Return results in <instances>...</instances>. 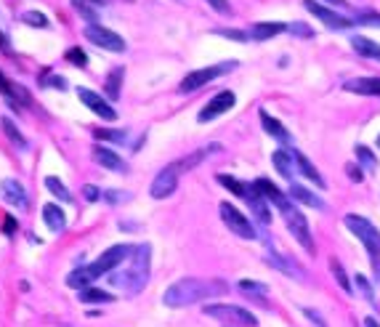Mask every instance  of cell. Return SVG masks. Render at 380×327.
Returning a JSON list of instances; mask_svg holds the SVG:
<instances>
[{
  "mask_svg": "<svg viewBox=\"0 0 380 327\" xmlns=\"http://www.w3.org/2000/svg\"><path fill=\"white\" fill-rule=\"evenodd\" d=\"M207 6H213L216 11H221V14H226L229 11V0H205Z\"/></svg>",
  "mask_w": 380,
  "mask_h": 327,
  "instance_id": "cell-48",
  "label": "cell"
},
{
  "mask_svg": "<svg viewBox=\"0 0 380 327\" xmlns=\"http://www.w3.org/2000/svg\"><path fill=\"white\" fill-rule=\"evenodd\" d=\"M247 205H250V213L256 216V221H258L260 226H269L272 224V210H269V203L260 197V191L250 184V191H247Z\"/></svg>",
  "mask_w": 380,
  "mask_h": 327,
  "instance_id": "cell-16",
  "label": "cell"
},
{
  "mask_svg": "<svg viewBox=\"0 0 380 327\" xmlns=\"http://www.w3.org/2000/svg\"><path fill=\"white\" fill-rule=\"evenodd\" d=\"M327 3H335L338 8H343V6H345V0H327Z\"/></svg>",
  "mask_w": 380,
  "mask_h": 327,
  "instance_id": "cell-54",
  "label": "cell"
},
{
  "mask_svg": "<svg viewBox=\"0 0 380 327\" xmlns=\"http://www.w3.org/2000/svg\"><path fill=\"white\" fill-rule=\"evenodd\" d=\"M378 147H380V138H378Z\"/></svg>",
  "mask_w": 380,
  "mask_h": 327,
  "instance_id": "cell-56",
  "label": "cell"
},
{
  "mask_svg": "<svg viewBox=\"0 0 380 327\" xmlns=\"http://www.w3.org/2000/svg\"><path fill=\"white\" fill-rule=\"evenodd\" d=\"M357 157H359V162H362L367 171H375V168H378V157L372 155L367 147H357Z\"/></svg>",
  "mask_w": 380,
  "mask_h": 327,
  "instance_id": "cell-38",
  "label": "cell"
},
{
  "mask_svg": "<svg viewBox=\"0 0 380 327\" xmlns=\"http://www.w3.org/2000/svg\"><path fill=\"white\" fill-rule=\"evenodd\" d=\"M131 253H133V245H115V247H109L99 261H93L91 266L75 269V272L67 277V285L69 288H75V290H86V288H91L99 277L112 274L122 261L131 259Z\"/></svg>",
  "mask_w": 380,
  "mask_h": 327,
  "instance_id": "cell-2",
  "label": "cell"
},
{
  "mask_svg": "<svg viewBox=\"0 0 380 327\" xmlns=\"http://www.w3.org/2000/svg\"><path fill=\"white\" fill-rule=\"evenodd\" d=\"M237 288H240L242 293L250 295V298H258V301L260 298H266V293H269V288H266L263 282H256V279H242Z\"/></svg>",
  "mask_w": 380,
  "mask_h": 327,
  "instance_id": "cell-34",
  "label": "cell"
},
{
  "mask_svg": "<svg viewBox=\"0 0 380 327\" xmlns=\"http://www.w3.org/2000/svg\"><path fill=\"white\" fill-rule=\"evenodd\" d=\"M93 160L106 168V171H115V173H128V162L122 160L117 152H112V149H106V147H96L93 149Z\"/></svg>",
  "mask_w": 380,
  "mask_h": 327,
  "instance_id": "cell-18",
  "label": "cell"
},
{
  "mask_svg": "<svg viewBox=\"0 0 380 327\" xmlns=\"http://www.w3.org/2000/svg\"><path fill=\"white\" fill-rule=\"evenodd\" d=\"M102 200H106V203H112V205H115V203H128V200H131V194H128V191H104L102 194Z\"/></svg>",
  "mask_w": 380,
  "mask_h": 327,
  "instance_id": "cell-43",
  "label": "cell"
},
{
  "mask_svg": "<svg viewBox=\"0 0 380 327\" xmlns=\"http://www.w3.org/2000/svg\"><path fill=\"white\" fill-rule=\"evenodd\" d=\"M46 187H48V191H51L53 197H59L61 203H72V194H69V189L64 187V181H61V178L48 176V178H46Z\"/></svg>",
  "mask_w": 380,
  "mask_h": 327,
  "instance_id": "cell-33",
  "label": "cell"
},
{
  "mask_svg": "<svg viewBox=\"0 0 380 327\" xmlns=\"http://www.w3.org/2000/svg\"><path fill=\"white\" fill-rule=\"evenodd\" d=\"M343 88L348 93H359V96H380V77H357V80H345Z\"/></svg>",
  "mask_w": 380,
  "mask_h": 327,
  "instance_id": "cell-21",
  "label": "cell"
},
{
  "mask_svg": "<svg viewBox=\"0 0 380 327\" xmlns=\"http://www.w3.org/2000/svg\"><path fill=\"white\" fill-rule=\"evenodd\" d=\"M0 128H3V133H6V136L11 138V144H14V147H19V149H27V138L21 136V131L14 125V120L3 118V120H0Z\"/></svg>",
  "mask_w": 380,
  "mask_h": 327,
  "instance_id": "cell-30",
  "label": "cell"
},
{
  "mask_svg": "<svg viewBox=\"0 0 380 327\" xmlns=\"http://www.w3.org/2000/svg\"><path fill=\"white\" fill-rule=\"evenodd\" d=\"M351 48L359 53V56H364V59H372V62H378L380 64V46L375 40L357 35V37H351Z\"/></svg>",
  "mask_w": 380,
  "mask_h": 327,
  "instance_id": "cell-26",
  "label": "cell"
},
{
  "mask_svg": "<svg viewBox=\"0 0 380 327\" xmlns=\"http://www.w3.org/2000/svg\"><path fill=\"white\" fill-rule=\"evenodd\" d=\"M72 6H75V8H77V11H80V14H83V17H86L88 21H91V24H96V14H93V11L88 8V6L83 3V0H72Z\"/></svg>",
  "mask_w": 380,
  "mask_h": 327,
  "instance_id": "cell-45",
  "label": "cell"
},
{
  "mask_svg": "<svg viewBox=\"0 0 380 327\" xmlns=\"http://www.w3.org/2000/svg\"><path fill=\"white\" fill-rule=\"evenodd\" d=\"M287 30L293 35H301V37H314V30H311L309 24H303V21H295V24H287Z\"/></svg>",
  "mask_w": 380,
  "mask_h": 327,
  "instance_id": "cell-44",
  "label": "cell"
},
{
  "mask_svg": "<svg viewBox=\"0 0 380 327\" xmlns=\"http://www.w3.org/2000/svg\"><path fill=\"white\" fill-rule=\"evenodd\" d=\"M3 232H6V234H14V232H17V221H14L11 216L6 218V224H3Z\"/></svg>",
  "mask_w": 380,
  "mask_h": 327,
  "instance_id": "cell-49",
  "label": "cell"
},
{
  "mask_svg": "<svg viewBox=\"0 0 380 327\" xmlns=\"http://www.w3.org/2000/svg\"><path fill=\"white\" fill-rule=\"evenodd\" d=\"M43 221L51 232H64L67 229V216L59 205H46L43 207Z\"/></svg>",
  "mask_w": 380,
  "mask_h": 327,
  "instance_id": "cell-28",
  "label": "cell"
},
{
  "mask_svg": "<svg viewBox=\"0 0 380 327\" xmlns=\"http://www.w3.org/2000/svg\"><path fill=\"white\" fill-rule=\"evenodd\" d=\"M285 30H287V24H279V21H258V24L250 27V37L253 40H272Z\"/></svg>",
  "mask_w": 380,
  "mask_h": 327,
  "instance_id": "cell-25",
  "label": "cell"
},
{
  "mask_svg": "<svg viewBox=\"0 0 380 327\" xmlns=\"http://www.w3.org/2000/svg\"><path fill=\"white\" fill-rule=\"evenodd\" d=\"M0 93L8 99V104H11L14 109H17V106H30V104H32L30 102V93H27L21 86H17V83H11L3 72H0Z\"/></svg>",
  "mask_w": 380,
  "mask_h": 327,
  "instance_id": "cell-15",
  "label": "cell"
},
{
  "mask_svg": "<svg viewBox=\"0 0 380 327\" xmlns=\"http://www.w3.org/2000/svg\"><path fill=\"white\" fill-rule=\"evenodd\" d=\"M253 187H256V189L260 191V197H263V200H266V203H274V205L279 207V210H282V213H285V210H287V207H290V200H287V197H285V194H282V191L276 189V184H272V181H269V178H258V181H256V184H253Z\"/></svg>",
  "mask_w": 380,
  "mask_h": 327,
  "instance_id": "cell-19",
  "label": "cell"
},
{
  "mask_svg": "<svg viewBox=\"0 0 380 327\" xmlns=\"http://www.w3.org/2000/svg\"><path fill=\"white\" fill-rule=\"evenodd\" d=\"M260 122H263V131L272 138H276L279 144H290V141H293V136L287 133V128L276 120V118H272L269 112H260Z\"/></svg>",
  "mask_w": 380,
  "mask_h": 327,
  "instance_id": "cell-23",
  "label": "cell"
},
{
  "mask_svg": "<svg viewBox=\"0 0 380 327\" xmlns=\"http://www.w3.org/2000/svg\"><path fill=\"white\" fill-rule=\"evenodd\" d=\"M77 298L80 303H112L115 298L109 293H104L99 288H86V290H77Z\"/></svg>",
  "mask_w": 380,
  "mask_h": 327,
  "instance_id": "cell-29",
  "label": "cell"
},
{
  "mask_svg": "<svg viewBox=\"0 0 380 327\" xmlns=\"http://www.w3.org/2000/svg\"><path fill=\"white\" fill-rule=\"evenodd\" d=\"M213 32L221 35V37H229V40H237V43L250 40V32H240V30H226V27H218V30H213Z\"/></svg>",
  "mask_w": 380,
  "mask_h": 327,
  "instance_id": "cell-40",
  "label": "cell"
},
{
  "mask_svg": "<svg viewBox=\"0 0 380 327\" xmlns=\"http://www.w3.org/2000/svg\"><path fill=\"white\" fill-rule=\"evenodd\" d=\"M21 19H24L27 24H32V27H48V19L43 17L40 11H30V14H24Z\"/></svg>",
  "mask_w": 380,
  "mask_h": 327,
  "instance_id": "cell-42",
  "label": "cell"
},
{
  "mask_svg": "<svg viewBox=\"0 0 380 327\" xmlns=\"http://www.w3.org/2000/svg\"><path fill=\"white\" fill-rule=\"evenodd\" d=\"M83 197H86L88 203H96V200H102V191L96 189L93 184H88V187H83Z\"/></svg>",
  "mask_w": 380,
  "mask_h": 327,
  "instance_id": "cell-46",
  "label": "cell"
},
{
  "mask_svg": "<svg viewBox=\"0 0 380 327\" xmlns=\"http://www.w3.org/2000/svg\"><path fill=\"white\" fill-rule=\"evenodd\" d=\"M354 285H357V290L362 293L364 301L375 306V293H372V285H370V282H367V279H364L362 274H357V277H354Z\"/></svg>",
  "mask_w": 380,
  "mask_h": 327,
  "instance_id": "cell-36",
  "label": "cell"
},
{
  "mask_svg": "<svg viewBox=\"0 0 380 327\" xmlns=\"http://www.w3.org/2000/svg\"><path fill=\"white\" fill-rule=\"evenodd\" d=\"M64 59H67L72 67H88V56L83 48H69V51L64 53Z\"/></svg>",
  "mask_w": 380,
  "mask_h": 327,
  "instance_id": "cell-39",
  "label": "cell"
},
{
  "mask_svg": "<svg viewBox=\"0 0 380 327\" xmlns=\"http://www.w3.org/2000/svg\"><path fill=\"white\" fill-rule=\"evenodd\" d=\"M93 136L99 138V141H115V144H122L128 133L125 131H106V128H99V131H93Z\"/></svg>",
  "mask_w": 380,
  "mask_h": 327,
  "instance_id": "cell-37",
  "label": "cell"
},
{
  "mask_svg": "<svg viewBox=\"0 0 380 327\" xmlns=\"http://www.w3.org/2000/svg\"><path fill=\"white\" fill-rule=\"evenodd\" d=\"M178 178H181L178 165H175V162L165 165V168L155 176V181H152V187H149V194H152L155 200H165V197H171L173 191H175V187H178Z\"/></svg>",
  "mask_w": 380,
  "mask_h": 327,
  "instance_id": "cell-9",
  "label": "cell"
},
{
  "mask_svg": "<svg viewBox=\"0 0 380 327\" xmlns=\"http://www.w3.org/2000/svg\"><path fill=\"white\" fill-rule=\"evenodd\" d=\"M303 6H306V11H309L311 17H316L322 24H327L330 30H345V27H351V19L335 17V11H330V8L319 6V3H314V0H306Z\"/></svg>",
  "mask_w": 380,
  "mask_h": 327,
  "instance_id": "cell-14",
  "label": "cell"
},
{
  "mask_svg": "<svg viewBox=\"0 0 380 327\" xmlns=\"http://www.w3.org/2000/svg\"><path fill=\"white\" fill-rule=\"evenodd\" d=\"M345 229L357 237V240L364 245V250L370 253V261H372V266L380 269V232L375 226L370 224L364 216H357V213H348L343 218Z\"/></svg>",
  "mask_w": 380,
  "mask_h": 327,
  "instance_id": "cell-4",
  "label": "cell"
},
{
  "mask_svg": "<svg viewBox=\"0 0 380 327\" xmlns=\"http://www.w3.org/2000/svg\"><path fill=\"white\" fill-rule=\"evenodd\" d=\"M330 272H332V277L338 279V285L343 288L345 293H354V285H351V279H348V274L343 272V266H341V261H330Z\"/></svg>",
  "mask_w": 380,
  "mask_h": 327,
  "instance_id": "cell-35",
  "label": "cell"
},
{
  "mask_svg": "<svg viewBox=\"0 0 380 327\" xmlns=\"http://www.w3.org/2000/svg\"><path fill=\"white\" fill-rule=\"evenodd\" d=\"M364 327H380V325L375 317H367V319H364Z\"/></svg>",
  "mask_w": 380,
  "mask_h": 327,
  "instance_id": "cell-52",
  "label": "cell"
},
{
  "mask_svg": "<svg viewBox=\"0 0 380 327\" xmlns=\"http://www.w3.org/2000/svg\"><path fill=\"white\" fill-rule=\"evenodd\" d=\"M86 37L93 43V46H99L104 51H115L120 53L125 51V40H122L117 32H112V30H106L102 24H88L86 27Z\"/></svg>",
  "mask_w": 380,
  "mask_h": 327,
  "instance_id": "cell-10",
  "label": "cell"
},
{
  "mask_svg": "<svg viewBox=\"0 0 380 327\" xmlns=\"http://www.w3.org/2000/svg\"><path fill=\"white\" fill-rule=\"evenodd\" d=\"M272 162H274V168L279 171V176H285L287 181H293L295 173H298V165H295L293 149H276L274 155H272Z\"/></svg>",
  "mask_w": 380,
  "mask_h": 327,
  "instance_id": "cell-20",
  "label": "cell"
},
{
  "mask_svg": "<svg viewBox=\"0 0 380 327\" xmlns=\"http://www.w3.org/2000/svg\"><path fill=\"white\" fill-rule=\"evenodd\" d=\"M282 216H285V224H287V229H290V234L301 242V247H303V250H309V253H314V237H311V229H309L306 216H303V213H301L295 205L287 207Z\"/></svg>",
  "mask_w": 380,
  "mask_h": 327,
  "instance_id": "cell-8",
  "label": "cell"
},
{
  "mask_svg": "<svg viewBox=\"0 0 380 327\" xmlns=\"http://www.w3.org/2000/svg\"><path fill=\"white\" fill-rule=\"evenodd\" d=\"M0 48H3V51H8V40H6V35L0 32Z\"/></svg>",
  "mask_w": 380,
  "mask_h": 327,
  "instance_id": "cell-53",
  "label": "cell"
},
{
  "mask_svg": "<svg viewBox=\"0 0 380 327\" xmlns=\"http://www.w3.org/2000/svg\"><path fill=\"white\" fill-rule=\"evenodd\" d=\"M293 157H295V165H298V173H303L309 181H314V187H316V189H325V178H322V173L311 165L309 157L301 155L298 149H293Z\"/></svg>",
  "mask_w": 380,
  "mask_h": 327,
  "instance_id": "cell-24",
  "label": "cell"
},
{
  "mask_svg": "<svg viewBox=\"0 0 380 327\" xmlns=\"http://www.w3.org/2000/svg\"><path fill=\"white\" fill-rule=\"evenodd\" d=\"M351 24H370V27H380V14L364 11V14H359V17L351 19Z\"/></svg>",
  "mask_w": 380,
  "mask_h": 327,
  "instance_id": "cell-41",
  "label": "cell"
},
{
  "mask_svg": "<svg viewBox=\"0 0 380 327\" xmlns=\"http://www.w3.org/2000/svg\"><path fill=\"white\" fill-rule=\"evenodd\" d=\"M218 210H221V221L229 226L231 234H237V237H242V240H256V237H258V234H256V226L250 224V218H247L245 213H240L234 205L221 203Z\"/></svg>",
  "mask_w": 380,
  "mask_h": 327,
  "instance_id": "cell-6",
  "label": "cell"
},
{
  "mask_svg": "<svg viewBox=\"0 0 380 327\" xmlns=\"http://www.w3.org/2000/svg\"><path fill=\"white\" fill-rule=\"evenodd\" d=\"M290 197H293L295 203H301V205H309L314 207V210H325V200L319 197V194H314L311 189H306V187H301V184H295L293 181V187H290Z\"/></svg>",
  "mask_w": 380,
  "mask_h": 327,
  "instance_id": "cell-22",
  "label": "cell"
},
{
  "mask_svg": "<svg viewBox=\"0 0 380 327\" xmlns=\"http://www.w3.org/2000/svg\"><path fill=\"white\" fill-rule=\"evenodd\" d=\"M93 3H102V0H93Z\"/></svg>",
  "mask_w": 380,
  "mask_h": 327,
  "instance_id": "cell-55",
  "label": "cell"
},
{
  "mask_svg": "<svg viewBox=\"0 0 380 327\" xmlns=\"http://www.w3.org/2000/svg\"><path fill=\"white\" fill-rule=\"evenodd\" d=\"M234 102H237V96L231 93V91H221V93H216L210 102L200 109V115H197V120L200 122H210L216 120V118H221L224 112H229L231 106H234Z\"/></svg>",
  "mask_w": 380,
  "mask_h": 327,
  "instance_id": "cell-11",
  "label": "cell"
},
{
  "mask_svg": "<svg viewBox=\"0 0 380 327\" xmlns=\"http://www.w3.org/2000/svg\"><path fill=\"white\" fill-rule=\"evenodd\" d=\"M348 176H351L354 181H362V171H359V168H354V165L348 168Z\"/></svg>",
  "mask_w": 380,
  "mask_h": 327,
  "instance_id": "cell-51",
  "label": "cell"
},
{
  "mask_svg": "<svg viewBox=\"0 0 380 327\" xmlns=\"http://www.w3.org/2000/svg\"><path fill=\"white\" fill-rule=\"evenodd\" d=\"M303 314L311 319V325H316V327H327V322L322 319V314L319 311H314V309H303Z\"/></svg>",
  "mask_w": 380,
  "mask_h": 327,
  "instance_id": "cell-47",
  "label": "cell"
},
{
  "mask_svg": "<svg viewBox=\"0 0 380 327\" xmlns=\"http://www.w3.org/2000/svg\"><path fill=\"white\" fill-rule=\"evenodd\" d=\"M234 67H237V64H234V62H229V64H216V67L194 69V72H189V75L181 80L178 91H181V93H191V91L207 86V83H213L216 77H221L224 72H229V69H234Z\"/></svg>",
  "mask_w": 380,
  "mask_h": 327,
  "instance_id": "cell-7",
  "label": "cell"
},
{
  "mask_svg": "<svg viewBox=\"0 0 380 327\" xmlns=\"http://www.w3.org/2000/svg\"><path fill=\"white\" fill-rule=\"evenodd\" d=\"M266 263L272 266V269H276V272H282V274H287V277H295V279H306V269L298 263V261L293 259V256H282V253H269L266 256Z\"/></svg>",
  "mask_w": 380,
  "mask_h": 327,
  "instance_id": "cell-13",
  "label": "cell"
},
{
  "mask_svg": "<svg viewBox=\"0 0 380 327\" xmlns=\"http://www.w3.org/2000/svg\"><path fill=\"white\" fill-rule=\"evenodd\" d=\"M51 86L59 88V91H64V88H67V83H64V77H51Z\"/></svg>",
  "mask_w": 380,
  "mask_h": 327,
  "instance_id": "cell-50",
  "label": "cell"
},
{
  "mask_svg": "<svg viewBox=\"0 0 380 327\" xmlns=\"http://www.w3.org/2000/svg\"><path fill=\"white\" fill-rule=\"evenodd\" d=\"M229 293V282L224 279H200V277H184L173 282L171 288L162 293V303L171 309H184L202 303L207 298H221Z\"/></svg>",
  "mask_w": 380,
  "mask_h": 327,
  "instance_id": "cell-1",
  "label": "cell"
},
{
  "mask_svg": "<svg viewBox=\"0 0 380 327\" xmlns=\"http://www.w3.org/2000/svg\"><path fill=\"white\" fill-rule=\"evenodd\" d=\"M218 184H221V187H226V189L231 191V194H237V197H247V191H250V184H242L240 178H234V176H226V173H221V176H218Z\"/></svg>",
  "mask_w": 380,
  "mask_h": 327,
  "instance_id": "cell-31",
  "label": "cell"
},
{
  "mask_svg": "<svg viewBox=\"0 0 380 327\" xmlns=\"http://www.w3.org/2000/svg\"><path fill=\"white\" fill-rule=\"evenodd\" d=\"M122 77H125V69L122 67H115L112 72H109V77H106V96L115 102L117 96H120V83Z\"/></svg>",
  "mask_w": 380,
  "mask_h": 327,
  "instance_id": "cell-32",
  "label": "cell"
},
{
  "mask_svg": "<svg viewBox=\"0 0 380 327\" xmlns=\"http://www.w3.org/2000/svg\"><path fill=\"white\" fill-rule=\"evenodd\" d=\"M0 194H3V200L8 203V205L14 207H27V191H24V187L19 184L17 178H6L3 184H0Z\"/></svg>",
  "mask_w": 380,
  "mask_h": 327,
  "instance_id": "cell-17",
  "label": "cell"
},
{
  "mask_svg": "<svg viewBox=\"0 0 380 327\" xmlns=\"http://www.w3.org/2000/svg\"><path fill=\"white\" fill-rule=\"evenodd\" d=\"M149 261H152V247L144 242V245H136L131 259H128V269H122L117 274L109 277V282L115 288H120L122 293L128 295H138L146 282H149Z\"/></svg>",
  "mask_w": 380,
  "mask_h": 327,
  "instance_id": "cell-3",
  "label": "cell"
},
{
  "mask_svg": "<svg viewBox=\"0 0 380 327\" xmlns=\"http://www.w3.org/2000/svg\"><path fill=\"white\" fill-rule=\"evenodd\" d=\"M77 99L86 104V106L91 109V112H93V115H99L102 120H109V122L117 120V112H115V109H112L109 104L104 102L99 93H93L91 88H77Z\"/></svg>",
  "mask_w": 380,
  "mask_h": 327,
  "instance_id": "cell-12",
  "label": "cell"
},
{
  "mask_svg": "<svg viewBox=\"0 0 380 327\" xmlns=\"http://www.w3.org/2000/svg\"><path fill=\"white\" fill-rule=\"evenodd\" d=\"M221 147L218 144H210V147H202V149H197V152H191V155H187L184 160H178L175 165H178V171L184 173V171H191V168H197L202 160H205L207 155H213V152H218Z\"/></svg>",
  "mask_w": 380,
  "mask_h": 327,
  "instance_id": "cell-27",
  "label": "cell"
},
{
  "mask_svg": "<svg viewBox=\"0 0 380 327\" xmlns=\"http://www.w3.org/2000/svg\"><path fill=\"white\" fill-rule=\"evenodd\" d=\"M205 317L221 322L224 327H256L258 319L250 314L247 309L242 306H231V303H207L205 309Z\"/></svg>",
  "mask_w": 380,
  "mask_h": 327,
  "instance_id": "cell-5",
  "label": "cell"
}]
</instances>
